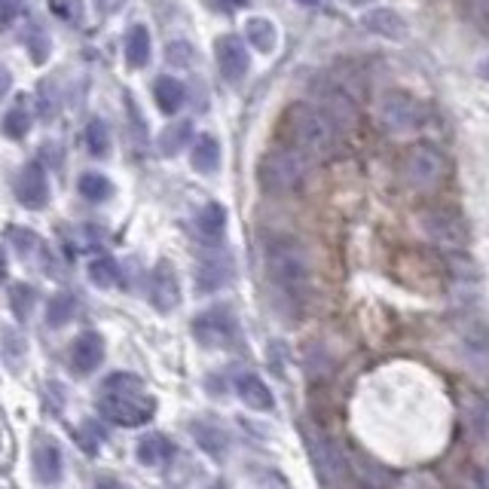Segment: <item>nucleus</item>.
Instances as JSON below:
<instances>
[{"label":"nucleus","mask_w":489,"mask_h":489,"mask_svg":"<svg viewBox=\"0 0 489 489\" xmlns=\"http://www.w3.org/2000/svg\"><path fill=\"white\" fill-rule=\"evenodd\" d=\"M480 77H484V80H489V59L484 61V65H480Z\"/></svg>","instance_id":"nucleus-41"},{"label":"nucleus","mask_w":489,"mask_h":489,"mask_svg":"<svg viewBox=\"0 0 489 489\" xmlns=\"http://www.w3.org/2000/svg\"><path fill=\"white\" fill-rule=\"evenodd\" d=\"M6 236H10V242L15 245V251L22 254V258H31V254H37L40 248V239H37V232H31V230H22V227H10L6 230Z\"/></svg>","instance_id":"nucleus-34"},{"label":"nucleus","mask_w":489,"mask_h":489,"mask_svg":"<svg viewBox=\"0 0 489 489\" xmlns=\"http://www.w3.org/2000/svg\"><path fill=\"white\" fill-rule=\"evenodd\" d=\"M447 174V159L431 144H416L404 159V178L416 190H435Z\"/></svg>","instance_id":"nucleus-6"},{"label":"nucleus","mask_w":489,"mask_h":489,"mask_svg":"<svg viewBox=\"0 0 489 489\" xmlns=\"http://www.w3.org/2000/svg\"><path fill=\"white\" fill-rule=\"evenodd\" d=\"M282 135L287 138V147L296 150V154L306 156L312 163V159H327L334 154L340 129H336L331 117H327L318 104L296 101L285 110Z\"/></svg>","instance_id":"nucleus-1"},{"label":"nucleus","mask_w":489,"mask_h":489,"mask_svg":"<svg viewBox=\"0 0 489 489\" xmlns=\"http://www.w3.org/2000/svg\"><path fill=\"white\" fill-rule=\"evenodd\" d=\"M300 6H315V4H322V0H296Z\"/></svg>","instance_id":"nucleus-42"},{"label":"nucleus","mask_w":489,"mask_h":489,"mask_svg":"<svg viewBox=\"0 0 489 489\" xmlns=\"http://www.w3.org/2000/svg\"><path fill=\"white\" fill-rule=\"evenodd\" d=\"M193 336L205 349H230L239 336V322L227 306H212L193 318Z\"/></svg>","instance_id":"nucleus-7"},{"label":"nucleus","mask_w":489,"mask_h":489,"mask_svg":"<svg viewBox=\"0 0 489 489\" xmlns=\"http://www.w3.org/2000/svg\"><path fill=\"white\" fill-rule=\"evenodd\" d=\"M34 300H37V291L31 285H13L10 287V303H13V312H15V318H19V322H28Z\"/></svg>","instance_id":"nucleus-32"},{"label":"nucleus","mask_w":489,"mask_h":489,"mask_svg":"<svg viewBox=\"0 0 489 489\" xmlns=\"http://www.w3.org/2000/svg\"><path fill=\"white\" fill-rule=\"evenodd\" d=\"M15 199H19L25 208H34L40 212L46 202H50V183H46V172L40 163H28L19 172V181H15Z\"/></svg>","instance_id":"nucleus-14"},{"label":"nucleus","mask_w":489,"mask_h":489,"mask_svg":"<svg viewBox=\"0 0 489 489\" xmlns=\"http://www.w3.org/2000/svg\"><path fill=\"white\" fill-rule=\"evenodd\" d=\"M419 230L428 242H435L440 248H465L468 242V230L459 214L444 212V208H428L419 214Z\"/></svg>","instance_id":"nucleus-9"},{"label":"nucleus","mask_w":489,"mask_h":489,"mask_svg":"<svg viewBox=\"0 0 489 489\" xmlns=\"http://www.w3.org/2000/svg\"><path fill=\"white\" fill-rule=\"evenodd\" d=\"M77 190L80 196L89 199V202H104V199H110V193H114V183L99 172H86L83 178H80Z\"/></svg>","instance_id":"nucleus-27"},{"label":"nucleus","mask_w":489,"mask_h":489,"mask_svg":"<svg viewBox=\"0 0 489 489\" xmlns=\"http://www.w3.org/2000/svg\"><path fill=\"white\" fill-rule=\"evenodd\" d=\"M168 61L178 68L193 65V46L190 43H168Z\"/></svg>","instance_id":"nucleus-36"},{"label":"nucleus","mask_w":489,"mask_h":489,"mask_svg":"<svg viewBox=\"0 0 489 489\" xmlns=\"http://www.w3.org/2000/svg\"><path fill=\"white\" fill-rule=\"evenodd\" d=\"M0 282H6V254L0 251Z\"/></svg>","instance_id":"nucleus-40"},{"label":"nucleus","mask_w":489,"mask_h":489,"mask_svg":"<svg viewBox=\"0 0 489 489\" xmlns=\"http://www.w3.org/2000/svg\"><path fill=\"white\" fill-rule=\"evenodd\" d=\"M349 6H364V4H371V0H346Z\"/></svg>","instance_id":"nucleus-43"},{"label":"nucleus","mask_w":489,"mask_h":489,"mask_svg":"<svg viewBox=\"0 0 489 489\" xmlns=\"http://www.w3.org/2000/svg\"><path fill=\"white\" fill-rule=\"evenodd\" d=\"M196 232L208 245H218L227 232V208L221 202H208L202 212L196 214Z\"/></svg>","instance_id":"nucleus-18"},{"label":"nucleus","mask_w":489,"mask_h":489,"mask_svg":"<svg viewBox=\"0 0 489 489\" xmlns=\"http://www.w3.org/2000/svg\"><path fill=\"white\" fill-rule=\"evenodd\" d=\"M303 440H306V450L312 456V462H315L318 475H322L327 484H331V480L334 484L346 480L349 475L346 456L340 453V447H336L331 437H324L315 425H303Z\"/></svg>","instance_id":"nucleus-8"},{"label":"nucleus","mask_w":489,"mask_h":489,"mask_svg":"<svg viewBox=\"0 0 489 489\" xmlns=\"http://www.w3.org/2000/svg\"><path fill=\"white\" fill-rule=\"evenodd\" d=\"M0 129H4L6 138H13V141L25 138L28 129H31V117H28V110H25V108H13L10 114L4 117V123H0Z\"/></svg>","instance_id":"nucleus-33"},{"label":"nucleus","mask_w":489,"mask_h":489,"mask_svg":"<svg viewBox=\"0 0 489 489\" xmlns=\"http://www.w3.org/2000/svg\"><path fill=\"white\" fill-rule=\"evenodd\" d=\"M193 437H196V444L202 447L208 456H214V459H223V456H227V450H230L227 431H221L218 425L193 422Z\"/></svg>","instance_id":"nucleus-23"},{"label":"nucleus","mask_w":489,"mask_h":489,"mask_svg":"<svg viewBox=\"0 0 489 489\" xmlns=\"http://www.w3.org/2000/svg\"><path fill=\"white\" fill-rule=\"evenodd\" d=\"M86 147L99 159L110 154V129L104 119H89V126H86Z\"/></svg>","instance_id":"nucleus-28"},{"label":"nucleus","mask_w":489,"mask_h":489,"mask_svg":"<svg viewBox=\"0 0 489 489\" xmlns=\"http://www.w3.org/2000/svg\"><path fill=\"white\" fill-rule=\"evenodd\" d=\"M34 475L40 484L52 486L61 480V453L55 444H40L34 450Z\"/></svg>","instance_id":"nucleus-19"},{"label":"nucleus","mask_w":489,"mask_h":489,"mask_svg":"<svg viewBox=\"0 0 489 489\" xmlns=\"http://www.w3.org/2000/svg\"><path fill=\"white\" fill-rule=\"evenodd\" d=\"M232 260H230V254H208V258L199 263V272H196V287H199V294H212V291H218V287H223L227 282H232Z\"/></svg>","instance_id":"nucleus-16"},{"label":"nucleus","mask_w":489,"mask_h":489,"mask_svg":"<svg viewBox=\"0 0 489 489\" xmlns=\"http://www.w3.org/2000/svg\"><path fill=\"white\" fill-rule=\"evenodd\" d=\"M28 50H31V55H34L37 65H43L46 55H50V40H46L43 28H31V34H28Z\"/></svg>","instance_id":"nucleus-35"},{"label":"nucleus","mask_w":489,"mask_h":489,"mask_svg":"<svg viewBox=\"0 0 489 489\" xmlns=\"http://www.w3.org/2000/svg\"><path fill=\"white\" fill-rule=\"evenodd\" d=\"M376 117H380V123L386 126L391 135H410L425 126L428 110H425V104L416 99V95L391 89L376 104Z\"/></svg>","instance_id":"nucleus-5"},{"label":"nucleus","mask_w":489,"mask_h":489,"mask_svg":"<svg viewBox=\"0 0 489 489\" xmlns=\"http://www.w3.org/2000/svg\"><path fill=\"white\" fill-rule=\"evenodd\" d=\"M89 278H92V285H99V287H117L119 285V267H117V260L114 258H95L89 263Z\"/></svg>","instance_id":"nucleus-29"},{"label":"nucleus","mask_w":489,"mask_h":489,"mask_svg":"<svg viewBox=\"0 0 489 489\" xmlns=\"http://www.w3.org/2000/svg\"><path fill=\"white\" fill-rule=\"evenodd\" d=\"M154 99H156L163 114H178V110L183 108V101H187V89H183V83L174 77H156Z\"/></svg>","instance_id":"nucleus-20"},{"label":"nucleus","mask_w":489,"mask_h":489,"mask_svg":"<svg viewBox=\"0 0 489 489\" xmlns=\"http://www.w3.org/2000/svg\"><path fill=\"white\" fill-rule=\"evenodd\" d=\"M190 163H193L196 172H202V174L218 172V165H221V144H218V138H212V135L196 138L193 150H190Z\"/></svg>","instance_id":"nucleus-22"},{"label":"nucleus","mask_w":489,"mask_h":489,"mask_svg":"<svg viewBox=\"0 0 489 489\" xmlns=\"http://www.w3.org/2000/svg\"><path fill=\"white\" fill-rule=\"evenodd\" d=\"M263 260H267V276H269L272 287L294 303L303 300V294L309 291V278H312L306 248L300 242H294V239L278 236L267 242Z\"/></svg>","instance_id":"nucleus-3"},{"label":"nucleus","mask_w":489,"mask_h":489,"mask_svg":"<svg viewBox=\"0 0 489 489\" xmlns=\"http://www.w3.org/2000/svg\"><path fill=\"white\" fill-rule=\"evenodd\" d=\"M150 61V34L144 25H135L129 34H126V65L129 68H144Z\"/></svg>","instance_id":"nucleus-25"},{"label":"nucleus","mask_w":489,"mask_h":489,"mask_svg":"<svg viewBox=\"0 0 489 489\" xmlns=\"http://www.w3.org/2000/svg\"><path fill=\"white\" fill-rule=\"evenodd\" d=\"M150 303L159 312H172L178 309L181 303V282H178V272L168 260H159L154 276H150Z\"/></svg>","instance_id":"nucleus-12"},{"label":"nucleus","mask_w":489,"mask_h":489,"mask_svg":"<svg viewBox=\"0 0 489 489\" xmlns=\"http://www.w3.org/2000/svg\"><path fill=\"white\" fill-rule=\"evenodd\" d=\"M99 413L108 422L135 428V425H147L156 413V400L141 391V380L132 373H114L104 380Z\"/></svg>","instance_id":"nucleus-2"},{"label":"nucleus","mask_w":489,"mask_h":489,"mask_svg":"<svg viewBox=\"0 0 489 489\" xmlns=\"http://www.w3.org/2000/svg\"><path fill=\"white\" fill-rule=\"evenodd\" d=\"M77 300L71 294H55L50 300V309H46V322L50 327H65L71 318H74Z\"/></svg>","instance_id":"nucleus-30"},{"label":"nucleus","mask_w":489,"mask_h":489,"mask_svg":"<svg viewBox=\"0 0 489 489\" xmlns=\"http://www.w3.org/2000/svg\"><path fill=\"white\" fill-rule=\"evenodd\" d=\"M13 462H15V437L10 428V419H6V413L0 410V475L10 471Z\"/></svg>","instance_id":"nucleus-31"},{"label":"nucleus","mask_w":489,"mask_h":489,"mask_svg":"<svg viewBox=\"0 0 489 489\" xmlns=\"http://www.w3.org/2000/svg\"><path fill=\"white\" fill-rule=\"evenodd\" d=\"M214 55H218L221 74L227 77L230 83H239V80H245L248 68H251V55H248V46L236 34L218 37V43H214Z\"/></svg>","instance_id":"nucleus-11"},{"label":"nucleus","mask_w":489,"mask_h":489,"mask_svg":"<svg viewBox=\"0 0 489 489\" xmlns=\"http://www.w3.org/2000/svg\"><path fill=\"white\" fill-rule=\"evenodd\" d=\"M190 138H193V126H190L187 119H183V123H172L159 135V150H163V156H174L178 150L187 147Z\"/></svg>","instance_id":"nucleus-26"},{"label":"nucleus","mask_w":489,"mask_h":489,"mask_svg":"<svg viewBox=\"0 0 489 489\" xmlns=\"http://www.w3.org/2000/svg\"><path fill=\"white\" fill-rule=\"evenodd\" d=\"M245 34H248V43H251L260 55L276 52V46H278V31H276V25H272L269 19H263V15H254V19H248Z\"/></svg>","instance_id":"nucleus-21"},{"label":"nucleus","mask_w":489,"mask_h":489,"mask_svg":"<svg viewBox=\"0 0 489 489\" xmlns=\"http://www.w3.org/2000/svg\"><path fill=\"white\" fill-rule=\"evenodd\" d=\"M248 0H212V6L214 10H221V13H232V10H239V6H245Z\"/></svg>","instance_id":"nucleus-37"},{"label":"nucleus","mask_w":489,"mask_h":489,"mask_svg":"<svg viewBox=\"0 0 489 489\" xmlns=\"http://www.w3.org/2000/svg\"><path fill=\"white\" fill-rule=\"evenodd\" d=\"M361 28L373 37H382V40H395V43H404L407 34H410V25L407 19L389 6H376V10L361 15Z\"/></svg>","instance_id":"nucleus-13"},{"label":"nucleus","mask_w":489,"mask_h":489,"mask_svg":"<svg viewBox=\"0 0 489 489\" xmlns=\"http://www.w3.org/2000/svg\"><path fill=\"white\" fill-rule=\"evenodd\" d=\"M10 86H13V77H10V71H6L4 65H0V99H4V95L10 92Z\"/></svg>","instance_id":"nucleus-38"},{"label":"nucleus","mask_w":489,"mask_h":489,"mask_svg":"<svg viewBox=\"0 0 489 489\" xmlns=\"http://www.w3.org/2000/svg\"><path fill=\"white\" fill-rule=\"evenodd\" d=\"M236 391H239V398H242V404L251 407V410H258V413H269L272 407H276V398H272L269 386L260 380V376H254V373H242V376H239V380H236Z\"/></svg>","instance_id":"nucleus-17"},{"label":"nucleus","mask_w":489,"mask_h":489,"mask_svg":"<svg viewBox=\"0 0 489 489\" xmlns=\"http://www.w3.org/2000/svg\"><path fill=\"white\" fill-rule=\"evenodd\" d=\"M318 108H322L324 114L331 117V123L340 132H349L352 123H355V117H358L355 99H352L349 89L340 83V80H331V83L324 86L322 95H318Z\"/></svg>","instance_id":"nucleus-10"},{"label":"nucleus","mask_w":489,"mask_h":489,"mask_svg":"<svg viewBox=\"0 0 489 489\" xmlns=\"http://www.w3.org/2000/svg\"><path fill=\"white\" fill-rule=\"evenodd\" d=\"M306 168H309V159L300 156L296 150H291L285 144V147H272L263 154V159L258 163V181L267 193L285 196L303 187Z\"/></svg>","instance_id":"nucleus-4"},{"label":"nucleus","mask_w":489,"mask_h":489,"mask_svg":"<svg viewBox=\"0 0 489 489\" xmlns=\"http://www.w3.org/2000/svg\"><path fill=\"white\" fill-rule=\"evenodd\" d=\"M174 456V444L165 435H144L138 440V462L141 465H163Z\"/></svg>","instance_id":"nucleus-24"},{"label":"nucleus","mask_w":489,"mask_h":489,"mask_svg":"<svg viewBox=\"0 0 489 489\" xmlns=\"http://www.w3.org/2000/svg\"><path fill=\"white\" fill-rule=\"evenodd\" d=\"M462 4H465V10H486L489 0H462Z\"/></svg>","instance_id":"nucleus-39"},{"label":"nucleus","mask_w":489,"mask_h":489,"mask_svg":"<svg viewBox=\"0 0 489 489\" xmlns=\"http://www.w3.org/2000/svg\"><path fill=\"white\" fill-rule=\"evenodd\" d=\"M104 361V340L101 334L95 331H86L80 334L74 343H71V352H68V364L74 373H92Z\"/></svg>","instance_id":"nucleus-15"}]
</instances>
